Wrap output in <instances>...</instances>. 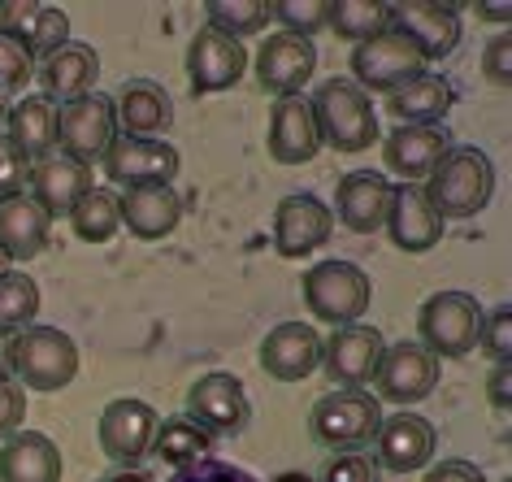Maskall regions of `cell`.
I'll use <instances>...</instances> for the list:
<instances>
[{
    "label": "cell",
    "instance_id": "1",
    "mask_svg": "<svg viewBox=\"0 0 512 482\" xmlns=\"http://www.w3.org/2000/svg\"><path fill=\"white\" fill-rule=\"evenodd\" d=\"M421 187H426L430 205L439 209L443 222H465L491 205L495 166L482 148H447L443 161L430 170V179Z\"/></svg>",
    "mask_w": 512,
    "mask_h": 482
},
{
    "label": "cell",
    "instance_id": "2",
    "mask_svg": "<svg viewBox=\"0 0 512 482\" xmlns=\"http://www.w3.org/2000/svg\"><path fill=\"white\" fill-rule=\"evenodd\" d=\"M309 105L317 118V135L335 152L352 157V152H365L378 144V109L352 79H326Z\"/></svg>",
    "mask_w": 512,
    "mask_h": 482
},
{
    "label": "cell",
    "instance_id": "3",
    "mask_svg": "<svg viewBox=\"0 0 512 482\" xmlns=\"http://www.w3.org/2000/svg\"><path fill=\"white\" fill-rule=\"evenodd\" d=\"M482 304L469 291H434L417 309V344L434 361H460L478 348L482 331Z\"/></svg>",
    "mask_w": 512,
    "mask_h": 482
},
{
    "label": "cell",
    "instance_id": "4",
    "mask_svg": "<svg viewBox=\"0 0 512 482\" xmlns=\"http://www.w3.org/2000/svg\"><path fill=\"white\" fill-rule=\"evenodd\" d=\"M304 304H309V313L317 322L326 326H356L361 322V313L369 309V296H374V287H369V274L361 265L352 261H317L309 274H304Z\"/></svg>",
    "mask_w": 512,
    "mask_h": 482
},
{
    "label": "cell",
    "instance_id": "5",
    "mask_svg": "<svg viewBox=\"0 0 512 482\" xmlns=\"http://www.w3.org/2000/svg\"><path fill=\"white\" fill-rule=\"evenodd\" d=\"M79 374V344L57 326H27L14 335V378L22 391H61Z\"/></svg>",
    "mask_w": 512,
    "mask_h": 482
},
{
    "label": "cell",
    "instance_id": "6",
    "mask_svg": "<svg viewBox=\"0 0 512 482\" xmlns=\"http://www.w3.org/2000/svg\"><path fill=\"white\" fill-rule=\"evenodd\" d=\"M417 74H426V57H421V48L408 40L404 31H395L391 22L352 48V83L361 87L365 96L369 92L391 96L395 87L413 83Z\"/></svg>",
    "mask_w": 512,
    "mask_h": 482
},
{
    "label": "cell",
    "instance_id": "7",
    "mask_svg": "<svg viewBox=\"0 0 512 482\" xmlns=\"http://www.w3.org/2000/svg\"><path fill=\"white\" fill-rule=\"evenodd\" d=\"M378 426H382L378 400L369 396V391H348V387L322 396L309 413L313 439L330 452H361L365 443H374Z\"/></svg>",
    "mask_w": 512,
    "mask_h": 482
},
{
    "label": "cell",
    "instance_id": "8",
    "mask_svg": "<svg viewBox=\"0 0 512 482\" xmlns=\"http://www.w3.org/2000/svg\"><path fill=\"white\" fill-rule=\"evenodd\" d=\"M113 139H118L113 96L87 92L79 100L57 105V148L66 152V157L92 166V161H105V152H109Z\"/></svg>",
    "mask_w": 512,
    "mask_h": 482
},
{
    "label": "cell",
    "instance_id": "9",
    "mask_svg": "<svg viewBox=\"0 0 512 482\" xmlns=\"http://www.w3.org/2000/svg\"><path fill=\"white\" fill-rule=\"evenodd\" d=\"M374 400L387 404H421L439 387V361L430 357L417 339H400V344H382L378 370H374Z\"/></svg>",
    "mask_w": 512,
    "mask_h": 482
},
{
    "label": "cell",
    "instance_id": "10",
    "mask_svg": "<svg viewBox=\"0 0 512 482\" xmlns=\"http://www.w3.org/2000/svg\"><path fill=\"white\" fill-rule=\"evenodd\" d=\"M157 426H161V417L148 400H135V396L113 400V404H105L100 426H96L100 452H105L113 465H139L152 452Z\"/></svg>",
    "mask_w": 512,
    "mask_h": 482
},
{
    "label": "cell",
    "instance_id": "11",
    "mask_svg": "<svg viewBox=\"0 0 512 482\" xmlns=\"http://www.w3.org/2000/svg\"><path fill=\"white\" fill-rule=\"evenodd\" d=\"M256 66V79L270 96H300L304 83L313 79L317 70V44L313 40H300V35L291 31H274L265 35L261 48H256V57H248Z\"/></svg>",
    "mask_w": 512,
    "mask_h": 482
},
{
    "label": "cell",
    "instance_id": "12",
    "mask_svg": "<svg viewBox=\"0 0 512 482\" xmlns=\"http://www.w3.org/2000/svg\"><path fill=\"white\" fill-rule=\"evenodd\" d=\"M178 148L170 139H126L118 135L105 152V174L109 183L118 187H161V183H174L178 174Z\"/></svg>",
    "mask_w": 512,
    "mask_h": 482
},
{
    "label": "cell",
    "instance_id": "13",
    "mask_svg": "<svg viewBox=\"0 0 512 482\" xmlns=\"http://www.w3.org/2000/svg\"><path fill=\"white\" fill-rule=\"evenodd\" d=\"M187 417L209 430V435H239V430L252 422L248 391H243L239 378L226 374V370L200 374L187 391Z\"/></svg>",
    "mask_w": 512,
    "mask_h": 482
},
{
    "label": "cell",
    "instance_id": "14",
    "mask_svg": "<svg viewBox=\"0 0 512 482\" xmlns=\"http://www.w3.org/2000/svg\"><path fill=\"white\" fill-rule=\"evenodd\" d=\"M387 235L391 244L400 252H413V257H421V252H430L434 244L443 239V218L439 209L430 205L426 187L421 183H391V200H387Z\"/></svg>",
    "mask_w": 512,
    "mask_h": 482
},
{
    "label": "cell",
    "instance_id": "15",
    "mask_svg": "<svg viewBox=\"0 0 512 482\" xmlns=\"http://www.w3.org/2000/svg\"><path fill=\"white\" fill-rule=\"evenodd\" d=\"M382 357V335L374 326H339V331L322 335V370L330 383L348 387V391H365V383H374Z\"/></svg>",
    "mask_w": 512,
    "mask_h": 482
},
{
    "label": "cell",
    "instance_id": "16",
    "mask_svg": "<svg viewBox=\"0 0 512 482\" xmlns=\"http://www.w3.org/2000/svg\"><path fill=\"white\" fill-rule=\"evenodd\" d=\"M387 22L395 31H404L408 40L421 48L426 61H443L447 53H456V44H460V9L456 5L400 0V5H387Z\"/></svg>",
    "mask_w": 512,
    "mask_h": 482
},
{
    "label": "cell",
    "instance_id": "17",
    "mask_svg": "<svg viewBox=\"0 0 512 482\" xmlns=\"http://www.w3.org/2000/svg\"><path fill=\"white\" fill-rule=\"evenodd\" d=\"M0 35L14 40L27 57L44 61L61 44H70V18L44 0H5L0 5Z\"/></svg>",
    "mask_w": 512,
    "mask_h": 482
},
{
    "label": "cell",
    "instance_id": "18",
    "mask_svg": "<svg viewBox=\"0 0 512 482\" xmlns=\"http://www.w3.org/2000/svg\"><path fill=\"white\" fill-rule=\"evenodd\" d=\"M248 70V53H243L239 40H226L222 31L213 27H200L187 44V79H191V92L196 96H209V92H226L235 87Z\"/></svg>",
    "mask_w": 512,
    "mask_h": 482
},
{
    "label": "cell",
    "instance_id": "19",
    "mask_svg": "<svg viewBox=\"0 0 512 482\" xmlns=\"http://www.w3.org/2000/svg\"><path fill=\"white\" fill-rule=\"evenodd\" d=\"M330 231H335V218H330V209L317 196L296 192V196L278 200L274 248L283 261H300V257H309V252H317L330 239Z\"/></svg>",
    "mask_w": 512,
    "mask_h": 482
},
{
    "label": "cell",
    "instance_id": "20",
    "mask_svg": "<svg viewBox=\"0 0 512 482\" xmlns=\"http://www.w3.org/2000/svg\"><path fill=\"white\" fill-rule=\"evenodd\" d=\"M31 200L48 213V222L53 218H70L74 205L92 192V166H83V161L66 157V152H48L44 161H35L31 166Z\"/></svg>",
    "mask_w": 512,
    "mask_h": 482
},
{
    "label": "cell",
    "instance_id": "21",
    "mask_svg": "<svg viewBox=\"0 0 512 482\" xmlns=\"http://www.w3.org/2000/svg\"><path fill=\"white\" fill-rule=\"evenodd\" d=\"M265 148H270V157L278 166H309L317 152H322V135H317V118H313L309 96L274 100Z\"/></svg>",
    "mask_w": 512,
    "mask_h": 482
},
{
    "label": "cell",
    "instance_id": "22",
    "mask_svg": "<svg viewBox=\"0 0 512 482\" xmlns=\"http://www.w3.org/2000/svg\"><path fill=\"white\" fill-rule=\"evenodd\" d=\"M374 443H378L374 465L391 469V474H417V469L430 465L434 448H439V435H434V426L421 413H391V417H382Z\"/></svg>",
    "mask_w": 512,
    "mask_h": 482
},
{
    "label": "cell",
    "instance_id": "23",
    "mask_svg": "<svg viewBox=\"0 0 512 482\" xmlns=\"http://www.w3.org/2000/svg\"><path fill=\"white\" fill-rule=\"evenodd\" d=\"M322 365V335L309 322H278L261 339V370L278 383H300Z\"/></svg>",
    "mask_w": 512,
    "mask_h": 482
},
{
    "label": "cell",
    "instance_id": "24",
    "mask_svg": "<svg viewBox=\"0 0 512 482\" xmlns=\"http://www.w3.org/2000/svg\"><path fill=\"white\" fill-rule=\"evenodd\" d=\"M387 200H391V183L378 170L343 174L335 187V213L330 218H339L343 231L352 235H374L387 222Z\"/></svg>",
    "mask_w": 512,
    "mask_h": 482
},
{
    "label": "cell",
    "instance_id": "25",
    "mask_svg": "<svg viewBox=\"0 0 512 482\" xmlns=\"http://www.w3.org/2000/svg\"><path fill=\"white\" fill-rule=\"evenodd\" d=\"M113 118L126 139H161V131H170L174 122V100L161 83L131 79L113 96Z\"/></svg>",
    "mask_w": 512,
    "mask_h": 482
},
{
    "label": "cell",
    "instance_id": "26",
    "mask_svg": "<svg viewBox=\"0 0 512 482\" xmlns=\"http://www.w3.org/2000/svg\"><path fill=\"white\" fill-rule=\"evenodd\" d=\"M118 218L135 239L144 244H157L183 222V196L174 192V183L161 187H131V192L118 196Z\"/></svg>",
    "mask_w": 512,
    "mask_h": 482
},
{
    "label": "cell",
    "instance_id": "27",
    "mask_svg": "<svg viewBox=\"0 0 512 482\" xmlns=\"http://www.w3.org/2000/svg\"><path fill=\"white\" fill-rule=\"evenodd\" d=\"M443 152H447V135L439 126H395L382 139V166L400 174V183H421L443 161Z\"/></svg>",
    "mask_w": 512,
    "mask_h": 482
},
{
    "label": "cell",
    "instance_id": "28",
    "mask_svg": "<svg viewBox=\"0 0 512 482\" xmlns=\"http://www.w3.org/2000/svg\"><path fill=\"white\" fill-rule=\"evenodd\" d=\"M0 482H61V448L44 430H18L0 443Z\"/></svg>",
    "mask_w": 512,
    "mask_h": 482
},
{
    "label": "cell",
    "instance_id": "29",
    "mask_svg": "<svg viewBox=\"0 0 512 482\" xmlns=\"http://www.w3.org/2000/svg\"><path fill=\"white\" fill-rule=\"evenodd\" d=\"M96 74H100L96 48H92V44H79V40L61 44L57 53H48V57L40 61L44 96H48V100H57V105L87 96V92H92V83H96Z\"/></svg>",
    "mask_w": 512,
    "mask_h": 482
},
{
    "label": "cell",
    "instance_id": "30",
    "mask_svg": "<svg viewBox=\"0 0 512 482\" xmlns=\"http://www.w3.org/2000/svg\"><path fill=\"white\" fill-rule=\"evenodd\" d=\"M0 135L27 157V166L44 161L48 152H57V100H48V96L18 100V105L9 109L5 131Z\"/></svg>",
    "mask_w": 512,
    "mask_h": 482
},
{
    "label": "cell",
    "instance_id": "31",
    "mask_svg": "<svg viewBox=\"0 0 512 482\" xmlns=\"http://www.w3.org/2000/svg\"><path fill=\"white\" fill-rule=\"evenodd\" d=\"M48 213L35 205V200L22 192V196H9L0 200V252L14 261H35L40 252L48 248Z\"/></svg>",
    "mask_w": 512,
    "mask_h": 482
},
{
    "label": "cell",
    "instance_id": "32",
    "mask_svg": "<svg viewBox=\"0 0 512 482\" xmlns=\"http://www.w3.org/2000/svg\"><path fill=\"white\" fill-rule=\"evenodd\" d=\"M387 105L400 126H439V118H447L456 105V87L443 74H417L413 83L395 87Z\"/></svg>",
    "mask_w": 512,
    "mask_h": 482
},
{
    "label": "cell",
    "instance_id": "33",
    "mask_svg": "<svg viewBox=\"0 0 512 482\" xmlns=\"http://www.w3.org/2000/svg\"><path fill=\"white\" fill-rule=\"evenodd\" d=\"M209 448H213V435L204 426L191 422V417H170V422H161L157 426V439H152V452H157L170 469H183V465L204 461Z\"/></svg>",
    "mask_w": 512,
    "mask_h": 482
},
{
    "label": "cell",
    "instance_id": "34",
    "mask_svg": "<svg viewBox=\"0 0 512 482\" xmlns=\"http://www.w3.org/2000/svg\"><path fill=\"white\" fill-rule=\"evenodd\" d=\"M70 226H74V235L83 239V244H109L113 235H118V196L109 192V187H92L79 205H74L70 213Z\"/></svg>",
    "mask_w": 512,
    "mask_h": 482
},
{
    "label": "cell",
    "instance_id": "35",
    "mask_svg": "<svg viewBox=\"0 0 512 482\" xmlns=\"http://www.w3.org/2000/svg\"><path fill=\"white\" fill-rule=\"evenodd\" d=\"M274 22L270 0H209V27L222 31L226 40H248V35H261Z\"/></svg>",
    "mask_w": 512,
    "mask_h": 482
},
{
    "label": "cell",
    "instance_id": "36",
    "mask_svg": "<svg viewBox=\"0 0 512 482\" xmlns=\"http://www.w3.org/2000/svg\"><path fill=\"white\" fill-rule=\"evenodd\" d=\"M40 313V283L22 270H9L0 278V331H27Z\"/></svg>",
    "mask_w": 512,
    "mask_h": 482
},
{
    "label": "cell",
    "instance_id": "37",
    "mask_svg": "<svg viewBox=\"0 0 512 482\" xmlns=\"http://www.w3.org/2000/svg\"><path fill=\"white\" fill-rule=\"evenodd\" d=\"M326 27L335 31L339 40H348L356 48L374 31L387 27V5H382V0H330V22Z\"/></svg>",
    "mask_w": 512,
    "mask_h": 482
},
{
    "label": "cell",
    "instance_id": "38",
    "mask_svg": "<svg viewBox=\"0 0 512 482\" xmlns=\"http://www.w3.org/2000/svg\"><path fill=\"white\" fill-rule=\"evenodd\" d=\"M270 14L283 22V31L313 40L330 22V0H270Z\"/></svg>",
    "mask_w": 512,
    "mask_h": 482
},
{
    "label": "cell",
    "instance_id": "39",
    "mask_svg": "<svg viewBox=\"0 0 512 482\" xmlns=\"http://www.w3.org/2000/svg\"><path fill=\"white\" fill-rule=\"evenodd\" d=\"M508 326H512V313H508V304H495L491 313H482V331H478V344L491 352L495 365H508V352H512V335H508Z\"/></svg>",
    "mask_w": 512,
    "mask_h": 482
},
{
    "label": "cell",
    "instance_id": "40",
    "mask_svg": "<svg viewBox=\"0 0 512 482\" xmlns=\"http://www.w3.org/2000/svg\"><path fill=\"white\" fill-rule=\"evenodd\" d=\"M31 70H35V57H27L14 40H5V35H0V96L27 87Z\"/></svg>",
    "mask_w": 512,
    "mask_h": 482
},
{
    "label": "cell",
    "instance_id": "41",
    "mask_svg": "<svg viewBox=\"0 0 512 482\" xmlns=\"http://www.w3.org/2000/svg\"><path fill=\"white\" fill-rule=\"evenodd\" d=\"M170 482H256V478L248 474V469L230 465V461H213V456H204V461H196V465L174 469Z\"/></svg>",
    "mask_w": 512,
    "mask_h": 482
},
{
    "label": "cell",
    "instance_id": "42",
    "mask_svg": "<svg viewBox=\"0 0 512 482\" xmlns=\"http://www.w3.org/2000/svg\"><path fill=\"white\" fill-rule=\"evenodd\" d=\"M27 179H31L27 157H22V152L9 144L5 135H0V200L22 196V192H27Z\"/></svg>",
    "mask_w": 512,
    "mask_h": 482
},
{
    "label": "cell",
    "instance_id": "43",
    "mask_svg": "<svg viewBox=\"0 0 512 482\" xmlns=\"http://www.w3.org/2000/svg\"><path fill=\"white\" fill-rule=\"evenodd\" d=\"M322 482H378V465L361 452H339L335 461L326 465Z\"/></svg>",
    "mask_w": 512,
    "mask_h": 482
},
{
    "label": "cell",
    "instance_id": "44",
    "mask_svg": "<svg viewBox=\"0 0 512 482\" xmlns=\"http://www.w3.org/2000/svg\"><path fill=\"white\" fill-rule=\"evenodd\" d=\"M22 413H27V391L18 383H0V443L9 435H18Z\"/></svg>",
    "mask_w": 512,
    "mask_h": 482
},
{
    "label": "cell",
    "instance_id": "45",
    "mask_svg": "<svg viewBox=\"0 0 512 482\" xmlns=\"http://www.w3.org/2000/svg\"><path fill=\"white\" fill-rule=\"evenodd\" d=\"M482 70H486V79H491L495 87H508V83H512V66H508V35H495V40L486 44Z\"/></svg>",
    "mask_w": 512,
    "mask_h": 482
},
{
    "label": "cell",
    "instance_id": "46",
    "mask_svg": "<svg viewBox=\"0 0 512 482\" xmlns=\"http://www.w3.org/2000/svg\"><path fill=\"white\" fill-rule=\"evenodd\" d=\"M421 482H486V478H482V469L473 461H439V465L426 469V478Z\"/></svg>",
    "mask_w": 512,
    "mask_h": 482
},
{
    "label": "cell",
    "instance_id": "47",
    "mask_svg": "<svg viewBox=\"0 0 512 482\" xmlns=\"http://www.w3.org/2000/svg\"><path fill=\"white\" fill-rule=\"evenodd\" d=\"M508 378H512L508 365H495V370H491V383H486V396H491V404H495L499 413L508 409Z\"/></svg>",
    "mask_w": 512,
    "mask_h": 482
},
{
    "label": "cell",
    "instance_id": "48",
    "mask_svg": "<svg viewBox=\"0 0 512 482\" xmlns=\"http://www.w3.org/2000/svg\"><path fill=\"white\" fill-rule=\"evenodd\" d=\"M0 383H14V331H0Z\"/></svg>",
    "mask_w": 512,
    "mask_h": 482
},
{
    "label": "cell",
    "instance_id": "49",
    "mask_svg": "<svg viewBox=\"0 0 512 482\" xmlns=\"http://www.w3.org/2000/svg\"><path fill=\"white\" fill-rule=\"evenodd\" d=\"M482 18H495V22H508V5H478Z\"/></svg>",
    "mask_w": 512,
    "mask_h": 482
},
{
    "label": "cell",
    "instance_id": "50",
    "mask_svg": "<svg viewBox=\"0 0 512 482\" xmlns=\"http://www.w3.org/2000/svg\"><path fill=\"white\" fill-rule=\"evenodd\" d=\"M105 482H148L144 474H131V469H122V474H113V478H105Z\"/></svg>",
    "mask_w": 512,
    "mask_h": 482
},
{
    "label": "cell",
    "instance_id": "51",
    "mask_svg": "<svg viewBox=\"0 0 512 482\" xmlns=\"http://www.w3.org/2000/svg\"><path fill=\"white\" fill-rule=\"evenodd\" d=\"M274 482H313L309 474H300V469H291V474H278Z\"/></svg>",
    "mask_w": 512,
    "mask_h": 482
},
{
    "label": "cell",
    "instance_id": "52",
    "mask_svg": "<svg viewBox=\"0 0 512 482\" xmlns=\"http://www.w3.org/2000/svg\"><path fill=\"white\" fill-rule=\"evenodd\" d=\"M5 118H9V100L0 96V131H5Z\"/></svg>",
    "mask_w": 512,
    "mask_h": 482
},
{
    "label": "cell",
    "instance_id": "53",
    "mask_svg": "<svg viewBox=\"0 0 512 482\" xmlns=\"http://www.w3.org/2000/svg\"><path fill=\"white\" fill-rule=\"evenodd\" d=\"M9 274V257H5V252H0V278H5Z\"/></svg>",
    "mask_w": 512,
    "mask_h": 482
}]
</instances>
